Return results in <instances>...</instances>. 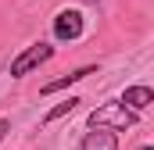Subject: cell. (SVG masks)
Masks as SVG:
<instances>
[{"label": "cell", "mask_w": 154, "mask_h": 150, "mask_svg": "<svg viewBox=\"0 0 154 150\" xmlns=\"http://www.w3.org/2000/svg\"><path fill=\"white\" fill-rule=\"evenodd\" d=\"M136 150H154V147H136Z\"/></svg>", "instance_id": "8"}, {"label": "cell", "mask_w": 154, "mask_h": 150, "mask_svg": "<svg viewBox=\"0 0 154 150\" xmlns=\"http://www.w3.org/2000/svg\"><path fill=\"white\" fill-rule=\"evenodd\" d=\"M79 150H118V136H115V129H104V125H90V132L82 136Z\"/></svg>", "instance_id": "4"}, {"label": "cell", "mask_w": 154, "mask_h": 150, "mask_svg": "<svg viewBox=\"0 0 154 150\" xmlns=\"http://www.w3.org/2000/svg\"><path fill=\"white\" fill-rule=\"evenodd\" d=\"M82 29H86V18H82V11H75V7L54 14V36L61 39V43H75L82 36Z\"/></svg>", "instance_id": "3"}, {"label": "cell", "mask_w": 154, "mask_h": 150, "mask_svg": "<svg viewBox=\"0 0 154 150\" xmlns=\"http://www.w3.org/2000/svg\"><path fill=\"white\" fill-rule=\"evenodd\" d=\"M122 104H125L129 111H143V107L154 104V89H151V86H125Z\"/></svg>", "instance_id": "6"}, {"label": "cell", "mask_w": 154, "mask_h": 150, "mask_svg": "<svg viewBox=\"0 0 154 150\" xmlns=\"http://www.w3.org/2000/svg\"><path fill=\"white\" fill-rule=\"evenodd\" d=\"M86 75H97V64H82V68H75V72L61 75V79H54V82H47L39 93L43 97H50V93H61V89H68V86H75V82H82Z\"/></svg>", "instance_id": "5"}, {"label": "cell", "mask_w": 154, "mask_h": 150, "mask_svg": "<svg viewBox=\"0 0 154 150\" xmlns=\"http://www.w3.org/2000/svg\"><path fill=\"white\" fill-rule=\"evenodd\" d=\"M54 57V46L50 43H32V46H25L14 61H11V79H25L29 72H36L39 64H47Z\"/></svg>", "instance_id": "2"}, {"label": "cell", "mask_w": 154, "mask_h": 150, "mask_svg": "<svg viewBox=\"0 0 154 150\" xmlns=\"http://www.w3.org/2000/svg\"><path fill=\"white\" fill-rule=\"evenodd\" d=\"M79 104H82L79 97H68V100H61L57 107H50V111H47V118H43V122L50 125V122H57V118H65V114H72V111H75V107H79Z\"/></svg>", "instance_id": "7"}, {"label": "cell", "mask_w": 154, "mask_h": 150, "mask_svg": "<svg viewBox=\"0 0 154 150\" xmlns=\"http://www.w3.org/2000/svg\"><path fill=\"white\" fill-rule=\"evenodd\" d=\"M86 125H104V129L125 132V129H133V125H136V111H129V107H125L122 100H115V104H104V107L90 111Z\"/></svg>", "instance_id": "1"}]
</instances>
